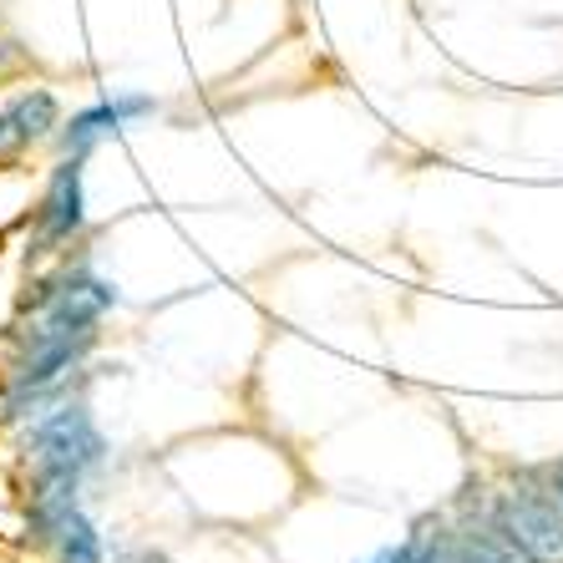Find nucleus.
Masks as SVG:
<instances>
[{"mask_svg":"<svg viewBox=\"0 0 563 563\" xmlns=\"http://www.w3.org/2000/svg\"><path fill=\"white\" fill-rule=\"evenodd\" d=\"M487 523L518 543L533 563H563V472L559 462L508 467L498 487L483 493Z\"/></svg>","mask_w":563,"mask_h":563,"instance_id":"obj_1","label":"nucleus"},{"mask_svg":"<svg viewBox=\"0 0 563 563\" xmlns=\"http://www.w3.org/2000/svg\"><path fill=\"white\" fill-rule=\"evenodd\" d=\"M21 457H26L31 472H77V477H87L92 467H102L107 442L87 401H62V407L26 421Z\"/></svg>","mask_w":563,"mask_h":563,"instance_id":"obj_2","label":"nucleus"},{"mask_svg":"<svg viewBox=\"0 0 563 563\" xmlns=\"http://www.w3.org/2000/svg\"><path fill=\"white\" fill-rule=\"evenodd\" d=\"M87 157H56L46 194H41L36 213H31V234H26V264L62 254L71 239H81L87 229Z\"/></svg>","mask_w":563,"mask_h":563,"instance_id":"obj_3","label":"nucleus"},{"mask_svg":"<svg viewBox=\"0 0 563 563\" xmlns=\"http://www.w3.org/2000/svg\"><path fill=\"white\" fill-rule=\"evenodd\" d=\"M62 122V97L52 87H15L0 97V168H15L31 147L56 143Z\"/></svg>","mask_w":563,"mask_h":563,"instance_id":"obj_4","label":"nucleus"},{"mask_svg":"<svg viewBox=\"0 0 563 563\" xmlns=\"http://www.w3.org/2000/svg\"><path fill=\"white\" fill-rule=\"evenodd\" d=\"M153 112H157V102H153V97H143V92L102 97V102L81 107V112H71V118L62 122V132H56V147H62V157H87L97 143L118 137L122 128L153 118Z\"/></svg>","mask_w":563,"mask_h":563,"instance_id":"obj_5","label":"nucleus"},{"mask_svg":"<svg viewBox=\"0 0 563 563\" xmlns=\"http://www.w3.org/2000/svg\"><path fill=\"white\" fill-rule=\"evenodd\" d=\"M452 559H457V528L446 523L442 512H427V518L411 523V533L401 543L380 549L366 563H452Z\"/></svg>","mask_w":563,"mask_h":563,"instance_id":"obj_6","label":"nucleus"},{"mask_svg":"<svg viewBox=\"0 0 563 563\" xmlns=\"http://www.w3.org/2000/svg\"><path fill=\"white\" fill-rule=\"evenodd\" d=\"M452 563H533L503 528L487 523V512L477 508V518L457 523V559Z\"/></svg>","mask_w":563,"mask_h":563,"instance_id":"obj_7","label":"nucleus"},{"mask_svg":"<svg viewBox=\"0 0 563 563\" xmlns=\"http://www.w3.org/2000/svg\"><path fill=\"white\" fill-rule=\"evenodd\" d=\"M46 553H52V563H107L102 533H97V523L81 508L62 523V533H56V543Z\"/></svg>","mask_w":563,"mask_h":563,"instance_id":"obj_8","label":"nucleus"},{"mask_svg":"<svg viewBox=\"0 0 563 563\" xmlns=\"http://www.w3.org/2000/svg\"><path fill=\"white\" fill-rule=\"evenodd\" d=\"M5 62H15V41L0 36V66H5Z\"/></svg>","mask_w":563,"mask_h":563,"instance_id":"obj_9","label":"nucleus"},{"mask_svg":"<svg viewBox=\"0 0 563 563\" xmlns=\"http://www.w3.org/2000/svg\"><path fill=\"white\" fill-rule=\"evenodd\" d=\"M559 472H563V457H559Z\"/></svg>","mask_w":563,"mask_h":563,"instance_id":"obj_10","label":"nucleus"}]
</instances>
